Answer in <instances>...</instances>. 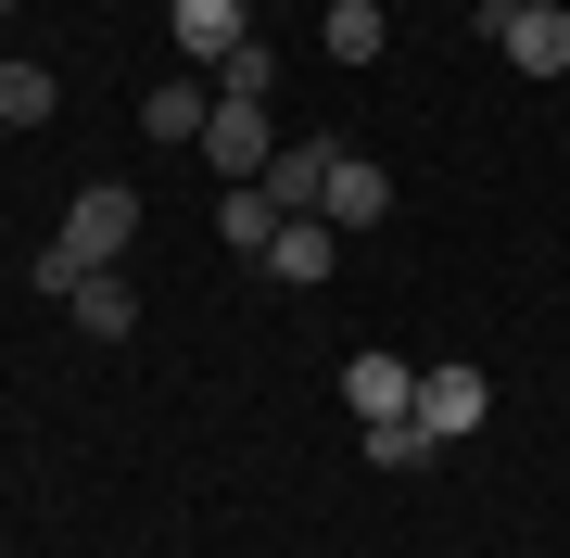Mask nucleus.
Returning <instances> with one entry per match:
<instances>
[{"instance_id":"17","label":"nucleus","mask_w":570,"mask_h":558,"mask_svg":"<svg viewBox=\"0 0 570 558\" xmlns=\"http://www.w3.org/2000/svg\"><path fill=\"white\" fill-rule=\"evenodd\" d=\"M482 13H494V26H508V13H532V0H482Z\"/></svg>"},{"instance_id":"7","label":"nucleus","mask_w":570,"mask_h":558,"mask_svg":"<svg viewBox=\"0 0 570 558\" xmlns=\"http://www.w3.org/2000/svg\"><path fill=\"white\" fill-rule=\"evenodd\" d=\"M140 127H153V140L165 153H204V127H216V77H165V89H140Z\"/></svg>"},{"instance_id":"6","label":"nucleus","mask_w":570,"mask_h":558,"mask_svg":"<svg viewBox=\"0 0 570 558\" xmlns=\"http://www.w3.org/2000/svg\"><path fill=\"white\" fill-rule=\"evenodd\" d=\"M165 26H178L190 63H228V51L254 39V0H165Z\"/></svg>"},{"instance_id":"3","label":"nucleus","mask_w":570,"mask_h":558,"mask_svg":"<svg viewBox=\"0 0 570 558\" xmlns=\"http://www.w3.org/2000/svg\"><path fill=\"white\" fill-rule=\"evenodd\" d=\"M330 166H343V140H279L254 190H266L279 216H317V204H330Z\"/></svg>"},{"instance_id":"15","label":"nucleus","mask_w":570,"mask_h":558,"mask_svg":"<svg viewBox=\"0 0 570 558\" xmlns=\"http://www.w3.org/2000/svg\"><path fill=\"white\" fill-rule=\"evenodd\" d=\"M367 457H381V470H431V457H444V444H431L419 419H367Z\"/></svg>"},{"instance_id":"12","label":"nucleus","mask_w":570,"mask_h":558,"mask_svg":"<svg viewBox=\"0 0 570 558\" xmlns=\"http://www.w3.org/2000/svg\"><path fill=\"white\" fill-rule=\"evenodd\" d=\"M51 63H26V51H0V127H51Z\"/></svg>"},{"instance_id":"4","label":"nucleus","mask_w":570,"mask_h":558,"mask_svg":"<svg viewBox=\"0 0 570 558\" xmlns=\"http://www.w3.org/2000/svg\"><path fill=\"white\" fill-rule=\"evenodd\" d=\"M266 153H279V140H266V102H228V89H216V127H204V166H216L228 190H242V178H266Z\"/></svg>"},{"instance_id":"11","label":"nucleus","mask_w":570,"mask_h":558,"mask_svg":"<svg viewBox=\"0 0 570 558\" xmlns=\"http://www.w3.org/2000/svg\"><path fill=\"white\" fill-rule=\"evenodd\" d=\"M63 317H77L89 343H127V331H140V305H127V280H115V267H89L77 292H63Z\"/></svg>"},{"instance_id":"9","label":"nucleus","mask_w":570,"mask_h":558,"mask_svg":"<svg viewBox=\"0 0 570 558\" xmlns=\"http://www.w3.org/2000/svg\"><path fill=\"white\" fill-rule=\"evenodd\" d=\"M494 39H508V63H520V77H570V13H558V0H532V13H508Z\"/></svg>"},{"instance_id":"16","label":"nucleus","mask_w":570,"mask_h":558,"mask_svg":"<svg viewBox=\"0 0 570 558\" xmlns=\"http://www.w3.org/2000/svg\"><path fill=\"white\" fill-rule=\"evenodd\" d=\"M204 77L228 89V102H266V77H279V51H266V39H242L228 63H204Z\"/></svg>"},{"instance_id":"5","label":"nucleus","mask_w":570,"mask_h":558,"mask_svg":"<svg viewBox=\"0 0 570 558\" xmlns=\"http://www.w3.org/2000/svg\"><path fill=\"white\" fill-rule=\"evenodd\" d=\"M343 407H355V432H367V419H406L419 407V369L367 343V355H343Z\"/></svg>"},{"instance_id":"18","label":"nucleus","mask_w":570,"mask_h":558,"mask_svg":"<svg viewBox=\"0 0 570 558\" xmlns=\"http://www.w3.org/2000/svg\"><path fill=\"white\" fill-rule=\"evenodd\" d=\"M0 13H13V0H0Z\"/></svg>"},{"instance_id":"1","label":"nucleus","mask_w":570,"mask_h":558,"mask_svg":"<svg viewBox=\"0 0 570 558\" xmlns=\"http://www.w3.org/2000/svg\"><path fill=\"white\" fill-rule=\"evenodd\" d=\"M127 242H140V190H127V178H89L77 204H63V228H51V254H39V292L63 305V292H77L89 267H115Z\"/></svg>"},{"instance_id":"14","label":"nucleus","mask_w":570,"mask_h":558,"mask_svg":"<svg viewBox=\"0 0 570 558\" xmlns=\"http://www.w3.org/2000/svg\"><path fill=\"white\" fill-rule=\"evenodd\" d=\"M216 228H228V242H242V254H266V242H279V204H266V190L242 178V190H228V204H216Z\"/></svg>"},{"instance_id":"10","label":"nucleus","mask_w":570,"mask_h":558,"mask_svg":"<svg viewBox=\"0 0 570 558\" xmlns=\"http://www.w3.org/2000/svg\"><path fill=\"white\" fill-rule=\"evenodd\" d=\"M330 228H381L393 216V178L381 166H367V153H343V166H330V204H317Z\"/></svg>"},{"instance_id":"2","label":"nucleus","mask_w":570,"mask_h":558,"mask_svg":"<svg viewBox=\"0 0 570 558\" xmlns=\"http://www.w3.org/2000/svg\"><path fill=\"white\" fill-rule=\"evenodd\" d=\"M406 419H419L431 444H469V432L494 419V381H482V369H419V407H406Z\"/></svg>"},{"instance_id":"13","label":"nucleus","mask_w":570,"mask_h":558,"mask_svg":"<svg viewBox=\"0 0 570 558\" xmlns=\"http://www.w3.org/2000/svg\"><path fill=\"white\" fill-rule=\"evenodd\" d=\"M381 39H393L381 0H330V63H381Z\"/></svg>"},{"instance_id":"8","label":"nucleus","mask_w":570,"mask_h":558,"mask_svg":"<svg viewBox=\"0 0 570 558\" xmlns=\"http://www.w3.org/2000/svg\"><path fill=\"white\" fill-rule=\"evenodd\" d=\"M330 254H343V228H330V216H279V242H266V280L317 292V280H330Z\"/></svg>"}]
</instances>
